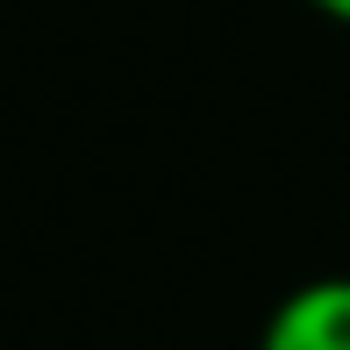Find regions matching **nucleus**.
<instances>
[{
    "label": "nucleus",
    "mask_w": 350,
    "mask_h": 350,
    "mask_svg": "<svg viewBox=\"0 0 350 350\" xmlns=\"http://www.w3.org/2000/svg\"><path fill=\"white\" fill-rule=\"evenodd\" d=\"M258 350H350V272L300 279L265 314Z\"/></svg>",
    "instance_id": "obj_1"
},
{
    "label": "nucleus",
    "mask_w": 350,
    "mask_h": 350,
    "mask_svg": "<svg viewBox=\"0 0 350 350\" xmlns=\"http://www.w3.org/2000/svg\"><path fill=\"white\" fill-rule=\"evenodd\" d=\"M314 14H322V22H336V29H350V0H308Z\"/></svg>",
    "instance_id": "obj_2"
}]
</instances>
